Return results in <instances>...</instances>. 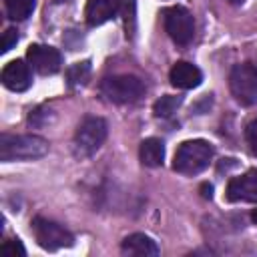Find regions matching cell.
Masks as SVG:
<instances>
[{
  "mask_svg": "<svg viewBox=\"0 0 257 257\" xmlns=\"http://www.w3.org/2000/svg\"><path fill=\"white\" fill-rule=\"evenodd\" d=\"M88 76H90V62H88V60L72 64V66L68 68V72H66V78H68V84H70V86H80V84H84V82L88 80Z\"/></svg>",
  "mask_w": 257,
  "mask_h": 257,
  "instance_id": "obj_17",
  "label": "cell"
},
{
  "mask_svg": "<svg viewBox=\"0 0 257 257\" xmlns=\"http://www.w3.org/2000/svg\"><path fill=\"white\" fill-rule=\"evenodd\" d=\"M18 42V32L14 28H6L2 34V52H8Z\"/></svg>",
  "mask_w": 257,
  "mask_h": 257,
  "instance_id": "obj_20",
  "label": "cell"
},
{
  "mask_svg": "<svg viewBox=\"0 0 257 257\" xmlns=\"http://www.w3.org/2000/svg\"><path fill=\"white\" fill-rule=\"evenodd\" d=\"M48 153V141L38 135H2L0 161H32Z\"/></svg>",
  "mask_w": 257,
  "mask_h": 257,
  "instance_id": "obj_1",
  "label": "cell"
},
{
  "mask_svg": "<svg viewBox=\"0 0 257 257\" xmlns=\"http://www.w3.org/2000/svg\"><path fill=\"white\" fill-rule=\"evenodd\" d=\"M203 191H205V193H203L205 197H211V191H213V187H211V185H203Z\"/></svg>",
  "mask_w": 257,
  "mask_h": 257,
  "instance_id": "obj_21",
  "label": "cell"
},
{
  "mask_svg": "<svg viewBox=\"0 0 257 257\" xmlns=\"http://www.w3.org/2000/svg\"><path fill=\"white\" fill-rule=\"evenodd\" d=\"M227 199L231 203L239 201H257V171L251 169L241 177H235L227 185Z\"/></svg>",
  "mask_w": 257,
  "mask_h": 257,
  "instance_id": "obj_9",
  "label": "cell"
},
{
  "mask_svg": "<svg viewBox=\"0 0 257 257\" xmlns=\"http://www.w3.org/2000/svg\"><path fill=\"white\" fill-rule=\"evenodd\" d=\"M229 2H235L237 4V2H243V0H229Z\"/></svg>",
  "mask_w": 257,
  "mask_h": 257,
  "instance_id": "obj_23",
  "label": "cell"
},
{
  "mask_svg": "<svg viewBox=\"0 0 257 257\" xmlns=\"http://www.w3.org/2000/svg\"><path fill=\"white\" fill-rule=\"evenodd\" d=\"M169 80H171L173 86L183 88V90H189V88H195V86L201 84V80H203V72H201L195 64L185 62V60H179V62L171 68V72H169Z\"/></svg>",
  "mask_w": 257,
  "mask_h": 257,
  "instance_id": "obj_12",
  "label": "cell"
},
{
  "mask_svg": "<svg viewBox=\"0 0 257 257\" xmlns=\"http://www.w3.org/2000/svg\"><path fill=\"white\" fill-rule=\"evenodd\" d=\"M213 145L205 139L185 141L177 147L173 157V169L181 175H197L205 171L213 159Z\"/></svg>",
  "mask_w": 257,
  "mask_h": 257,
  "instance_id": "obj_2",
  "label": "cell"
},
{
  "mask_svg": "<svg viewBox=\"0 0 257 257\" xmlns=\"http://www.w3.org/2000/svg\"><path fill=\"white\" fill-rule=\"evenodd\" d=\"M251 219H253V223L257 225V209H253V213H251Z\"/></svg>",
  "mask_w": 257,
  "mask_h": 257,
  "instance_id": "obj_22",
  "label": "cell"
},
{
  "mask_svg": "<svg viewBox=\"0 0 257 257\" xmlns=\"http://www.w3.org/2000/svg\"><path fill=\"white\" fill-rule=\"evenodd\" d=\"M36 6V0H6V16L10 20H26Z\"/></svg>",
  "mask_w": 257,
  "mask_h": 257,
  "instance_id": "obj_15",
  "label": "cell"
},
{
  "mask_svg": "<svg viewBox=\"0 0 257 257\" xmlns=\"http://www.w3.org/2000/svg\"><path fill=\"white\" fill-rule=\"evenodd\" d=\"M106 122L100 116H84L74 133V151L80 157H90L106 139Z\"/></svg>",
  "mask_w": 257,
  "mask_h": 257,
  "instance_id": "obj_4",
  "label": "cell"
},
{
  "mask_svg": "<svg viewBox=\"0 0 257 257\" xmlns=\"http://www.w3.org/2000/svg\"><path fill=\"white\" fill-rule=\"evenodd\" d=\"M165 30L171 40L179 46H187L195 36V20L193 14L185 6H169L163 10Z\"/></svg>",
  "mask_w": 257,
  "mask_h": 257,
  "instance_id": "obj_6",
  "label": "cell"
},
{
  "mask_svg": "<svg viewBox=\"0 0 257 257\" xmlns=\"http://www.w3.org/2000/svg\"><path fill=\"white\" fill-rule=\"evenodd\" d=\"M26 58L30 62V66L42 74V76H48V74H56L60 70V64H62V56L56 48L52 46H44V44H32L28 46V52H26Z\"/></svg>",
  "mask_w": 257,
  "mask_h": 257,
  "instance_id": "obj_8",
  "label": "cell"
},
{
  "mask_svg": "<svg viewBox=\"0 0 257 257\" xmlns=\"http://www.w3.org/2000/svg\"><path fill=\"white\" fill-rule=\"evenodd\" d=\"M181 102H183L181 96H173V94L161 96V98L153 104V112H155V116L167 118V116H171L173 112H177V108L181 106Z\"/></svg>",
  "mask_w": 257,
  "mask_h": 257,
  "instance_id": "obj_16",
  "label": "cell"
},
{
  "mask_svg": "<svg viewBox=\"0 0 257 257\" xmlns=\"http://www.w3.org/2000/svg\"><path fill=\"white\" fill-rule=\"evenodd\" d=\"M32 231H34L38 245L46 251H56L62 247H70L74 243V237L70 231H66L62 225L42 219V217H36L32 221Z\"/></svg>",
  "mask_w": 257,
  "mask_h": 257,
  "instance_id": "obj_7",
  "label": "cell"
},
{
  "mask_svg": "<svg viewBox=\"0 0 257 257\" xmlns=\"http://www.w3.org/2000/svg\"><path fill=\"white\" fill-rule=\"evenodd\" d=\"M100 92L110 102L126 104V102L139 100L145 94V82L135 74H116L102 80Z\"/></svg>",
  "mask_w": 257,
  "mask_h": 257,
  "instance_id": "obj_3",
  "label": "cell"
},
{
  "mask_svg": "<svg viewBox=\"0 0 257 257\" xmlns=\"http://www.w3.org/2000/svg\"><path fill=\"white\" fill-rule=\"evenodd\" d=\"M2 84L8 88V90H14V92H22L30 86L32 78H30V68L24 60H10L4 68H2Z\"/></svg>",
  "mask_w": 257,
  "mask_h": 257,
  "instance_id": "obj_10",
  "label": "cell"
},
{
  "mask_svg": "<svg viewBox=\"0 0 257 257\" xmlns=\"http://www.w3.org/2000/svg\"><path fill=\"white\" fill-rule=\"evenodd\" d=\"M120 10L118 0H88L84 8V18L90 26H100L114 18Z\"/></svg>",
  "mask_w": 257,
  "mask_h": 257,
  "instance_id": "obj_11",
  "label": "cell"
},
{
  "mask_svg": "<svg viewBox=\"0 0 257 257\" xmlns=\"http://www.w3.org/2000/svg\"><path fill=\"white\" fill-rule=\"evenodd\" d=\"M139 157H141V163L145 167H159L163 165V159H165V145L161 139H145L139 147Z\"/></svg>",
  "mask_w": 257,
  "mask_h": 257,
  "instance_id": "obj_14",
  "label": "cell"
},
{
  "mask_svg": "<svg viewBox=\"0 0 257 257\" xmlns=\"http://www.w3.org/2000/svg\"><path fill=\"white\" fill-rule=\"evenodd\" d=\"M120 249H122L124 255H135V257H155V255H159L157 243L149 235H145V233H133V235H128L122 241Z\"/></svg>",
  "mask_w": 257,
  "mask_h": 257,
  "instance_id": "obj_13",
  "label": "cell"
},
{
  "mask_svg": "<svg viewBox=\"0 0 257 257\" xmlns=\"http://www.w3.org/2000/svg\"><path fill=\"white\" fill-rule=\"evenodd\" d=\"M56 2H64V0H56Z\"/></svg>",
  "mask_w": 257,
  "mask_h": 257,
  "instance_id": "obj_24",
  "label": "cell"
},
{
  "mask_svg": "<svg viewBox=\"0 0 257 257\" xmlns=\"http://www.w3.org/2000/svg\"><path fill=\"white\" fill-rule=\"evenodd\" d=\"M0 253H2L4 257H16V255H20V257H22L26 251H24V247H22V243H20L18 239H8V241H4V243H2Z\"/></svg>",
  "mask_w": 257,
  "mask_h": 257,
  "instance_id": "obj_18",
  "label": "cell"
},
{
  "mask_svg": "<svg viewBox=\"0 0 257 257\" xmlns=\"http://www.w3.org/2000/svg\"><path fill=\"white\" fill-rule=\"evenodd\" d=\"M229 86L237 102L245 106L257 104V68L253 64H235L229 76Z\"/></svg>",
  "mask_w": 257,
  "mask_h": 257,
  "instance_id": "obj_5",
  "label": "cell"
},
{
  "mask_svg": "<svg viewBox=\"0 0 257 257\" xmlns=\"http://www.w3.org/2000/svg\"><path fill=\"white\" fill-rule=\"evenodd\" d=\"M245 139H247L251 151L257 155V118H253V120L247 124V128H245Z\"/></svg>",
  "mask_w": 257,
  "mask_h": 257,
  "instance_id": "obj_19",
  "label": "cell"
}]
</instances>
